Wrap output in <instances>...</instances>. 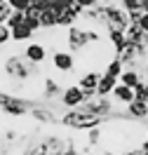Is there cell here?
I'll return each mask as SVG.
<instances>
[{
    "label": "cell",
    "instance_id": "1",
    "mask_svg": "<svg viewBox=\"0 0 148 155\" xmlns=\"http://www.w3.org/2000/svg\"><path fill=\"white\" fill-rule=\"evenodd\" d=\"M2 75L7 80H14V82H26L33 75H38V64H31L24 54H12V57L2 59Z\"/></svg>",
    "mask_w": 148,
    "mask_h": 155
},
{
    "label": "cell",
    "instance_id": "2",
    "mask_svg": "<svg viewBox=\"0 0 148 155\" xmlns=\"http://www.w3.org/2000/svg\"><path fill=\"white\" fill-rule=\"evenodd\" d=\"M106 117L101 115H94L89 110H82V108H71L61 115V125L71 127V129H78V132H89L94 127H101Z\"/></svg>",
    "mask_w": 148,
    "mask_h": 155
},
{
    "label": "cell",
    "instance_id": "3",
    "mask_svg": "<svg viewBox=\"0 0 148 155\" xmlns=\"http://www.w3.org/2000/svg\"><path fill=\"white\" fill-rule=\"evenodd\" d=\"M64 45H66V49H68V52H73V54H78V52H85V49L89 47L87 26H80V24H75V26L66 28V38H64Z\"/></svg>",
    "mask_w": 148,
    "mask_h": 155
},
{
    "label": "cell",
    "instance_id": "4",
    "mask_svg": "<svg viewBox=\"0 0 148 155\" xmlns=\"http://www.w3.org/2000/svg\"><path fill=\"white\" fill-rule=\"evenodd\" d=\"M97 97V92H87V89H82L80 85H68V87L61 92V104H64V108L66 110H71V108H80L85 101H89V99Z\"/></svg>",
    "mask_w": 148,
    "mask_h": 155
},
{
    "label": "cell",
    "instance_id": "5",
    "mask_svg": "<svg viewBox=\"0 0 148 155\" xmlns=\"http://www.w3.org/2000/svg\"><path fill=\"white\" fill-rule=\"evenodd\" d=\"M104 17H106V28L113 26V28L127 31V26L132 24V21H129V12L125 10L120 2H115V5H104Z\"/></svg>",
    "mask_w": 148,
    "mask_h": 155
},
{
    "label": "cell",
    "instance_id": "6",
    "mask_svg": "<svg viewBox=\"0 0 148 155\" xmlns=\"http://www.w3.org/2000/svg\"><path fill=\"white\" fill-rule=\"evenodd\" d=\"M113 97H94L89 99V101H85L82 104V110H89V113H94V115H101V117H108L110 113H113V101H110Z\"/></svg>",
    "mask_w": 148,
    "mask_h": 155
},
{
    "label": "cell",
    "instance_id": "7",
    "mask_svg": "<svg viewBox=\"0 0 148 155\" xmlns=\"http://www.w3.org/2000/svg\"><path fill=\"white\" fill-rule=\"evenodd\" d=\"M52 66L59 73H73L75 71V54L68 49H54L52 52Z\"/></svg>",
    "mask_w": 148,
    "mask_h": 155
},
{
    "label": "cell",
    "instance_id": "8",
    "mask_svg": "<svg viewBox=\"0 0 148 155\" xmlns=\"http://www.w3.org/2000/svg\"><path fill=\"white\" fill-rule=\"evenodd\" d=\"M21 54L28 59L31 64H38V66H40V64H45V59H47L49 52H47V47H45L42 42H26Z\"/></svg>",
    "mask_w": 148,
    "mask_h": 155
},
{
    "label": "cell",
    "instance_id": "9",
    "mask_svg": "<svg viewBox=\"0 0 148 155\" xmlns=\"http://www.w3.org/2000/svg\"><path fill=\"white\" fill-rule=\"evenodd\" d=\"M106 35H108V42H110V47H113L115 54H120V52L129 45L127 33H125L122 28H113V26H108V28H106Z\"/></svg>",
    "mask_w": 148,
    "mask_h": 155
},
{
    "label": "cell",
    "instance_id": "10",
    "mask_svg": "<svg viewBox=\"0 0 148 155\" xmlns=\"http://www.w3.org/2000/svg\"><path fill=\"white\" fill-rule=\"evenodd\" d=\"M127 40H129V45H136V47H143V49H148V33L139 24H129L127 26Z\"/></svg>",
    "mask_w": 148,
    "mask_h": 155
},
{
    "label": "cell",
    "instance_id": "11",
    "mask_svg": "<svg viewBox=\"0 0 148 155\" xmlns=\"http://www.w3.org/2000/svg\"><path fill=\"white\" fill-rule=\"evenodd\" d=\"M101 75H104V73H99V71H94V68H92V71H85V73L80 75L78 85H80L82 89H87V92H97Z\"/></svg>",
    "mask_w": 148,
    "mask_h": 155
},
{
    "label": "cell",
    "instance_id": "12",
    "mask_svg": "<svg viewBox=\"0 0 148 155\" xmlns=\"http://www.w3.org/2000/svg\"><path fill=\"white\" fill-rule=\"evenodd\" d=\"M146 80V73H141L139 68H125L122 71V75H120V82L122 85H127V87H136Z\"/></svg>",
    "mask_w": 148,
    "mask_h": 155
},
{
    "label": "cell",
    "instance_id": "13",
    "mask_svg": "<svg viewBox=\"0 0 148 155\" xmlns=\"http://www.w3.org/2000/svg\"><path fill=\"white\" fill-rule=\"evenodd\" d=\"M127 115L132 117V120H146L148 117V101H139V99L129 101L127 104Z\"/></svg>",
    "mask_w": 148,
    "mask_h": 155
},
{
    "label": "cell",
    "instance_id": "14",
    "mask_svg": "<svg viewBox=\"0 0 148 155\" xmlns=\"http://www.w3.org/2000/svg\"><path fill=\"white\" fill-rule=\"evenodd\" d=\"M110 97H113V101H118V104H122V106H127L129 101H134V87H127V85L118 82Z\"/></svg>",
    "mask_w": 148,
    "mask_h": 155
},
{
    "label": "cell",
    "instance_id": "15",
    "mask_svg": "<svg viewBox=\"0 0 148 155\" xmlns=\"http://www.w3.org/2000/svg\"><path fill=\"white\" fill-rule=\"evenodd\" d=\"M118 82H120L118 78H113V75H108V73H104V75H101V80H99L97 94H99V97H110Z\"/></svg>",
    "mask_w": 148,
    "mask_h": 155
},
{
    "label": "cell",
    "instance_id": "16",
    "mask_svg": "<svg viewBox=\"0 0 148 155\" xmlns=\"http://www.w3.org/2000/svg\"><path fill=\"white\" fill-rule=\"evenodd\" d=\"M33 35H35V31L28 28L26 21H24L21 26H17V28H12V42H31Z\"/></svg>",
    "mask_w": 148,
    "mask_h": 155
},
{
    "label": "cell",
    "instance_id": "17",
    "mask_svg": "<svg viewBox=\"0 0 148 155\" xmlns=\"http://www.w3.org/2000/svg\"><path fill=\"white\" fill-rule=\"evenodd\" d=\"M122 71H125V64H122V59H120L118 54H115V57H110L108 64H106V68H104V73L118 78V80H120V75H122Z\"/></svg>",
    "mask_w": 148,
    "mask_h": 155
},
{
    "label": "cell",
    "instance_id": "18",
    "mask_svg": "<svg viewBox=\"0 0 148 155\" xmlns=\"http://www.w3.org/2000/svg\"><path fill=\"white\" fill-rule=\"evenodd\" d=\"M61 92H64V89H61L52 78H45V97L47 99H54L57 94H61Z\"/></svg>",
    "mask_w": 148,
    "mask_h": 155
},
{
    "label": "cell",
    "instance_id": "19",
    "mask_svg": "<svg viewBox=\"0 0 148 155\" xmlns=\"http://www.w3.org/2000/svg\"><path fill=\"white\" fill-rule=\"evenodd\" d=\"M134 99H139V101H148V80H143L141 85L134 87Z\"/></svg>",
    "mask_w": 148,
    "mask_h": 155
},
{
    "label": "cell",
    "instance_id": "20",
    "mask_svg": "<svg viewBox=\"0 0 148 155\" xmlns=\"http://www.w3.org/2000/svg\"><path fill=\"white\" fill-rule=\"evenodd\" d=\"M24 21H26V14H24V12H12L10 19H7V26H10V28H17Z\"/></svg>",
    "mask_w": 148,
    "mask_h": 155
},
{
    "label": "cell",
    "instance_id": "21",
    "mask_svg": "<svg viewBox=\"0 0 148 155\" xmlns=\"http://www.w3.org/2000/svg\"><path fill=\"white\" fill-rule=\"evenodd\" d=\"M7 42H12V28L7 24H0V47H5Z\"/></svg>",
    "mask_w": 148,
    "mask_h": 155
},
{
    "label": "cell",
    "instance_id": "22",
    "mask_svg": "<svg viewBox=\"0 0 148 155\" xmlns=\"http://www.w3.org/2000/svg\"><path fill=\"white\" fill-rule=\"evenodd\" d=\"M12 5L5 0V2H0V24H7V19H10V14H12Z\"/></svg>",
    "mask_w": 148,
    "mask_h": 155
},
{
    "label": "cell",
    "instance_id": "23",
    "mask_svg": "<svg viewBox=\"0 0 148 155\" xmlns=\"http://www.w3.org/2000/svg\"><path fill=\"white\" fill-rule=\"evenodd\" d=\"M71 5H75V0H52V10L57 12V14H61V12L66 10V7H71Z\"/></svg>",
    "mask_w": 148,
    "mask_h": 155
},
{
    "label": "cell",
    "instance_id": "24",
    "mask_svg": "<svg viewBox=\"0 0 148 155\" xmlns=\"http://www.w3.org/2000/svg\"><path fill=\"white\" fill-rule=\"evenodd\" d=\"M7 2L12 5V10H14V12H26L31 7V0H7Z\"/></svg>",
    "mask_w": 148,
    "mask_h": 155
},
{
    "label": "cell",
    "instance_id": "25",
    "mask_svg": "<svg viewBox=\"0 0 148 155\" xmlns=\"http://www.w3.org/2000/svg\"><path fill=\"white\" fill-rule=\"evenodd\" d=\"M24 14H26V12H24ZM26 26H28V28H33L35 33H38V31H42V24H40V17H28V14H26Z\"/></svg>",
    "mask_w": 148,
    "mask_h": 155
},
{
    "label": "cell",
    "instance_id": "26",
    "mask_svg": "<svg viewBox=\"0 0 148 155\" xmlns=\"http://www.w3.org/2000/svg\"><path fill=\"white\" fill-rule=\"evenodd\" d=\"M120 5H122V7H125L127 12L141 10V0H120Z\"/></svg>",
    "mask_w": 148,
    "mask_h": 155
},
{
    "label": "cell",
    "instance_id": "27",
    "mask_svg": "<svg viewBox=\"0 0 148 155\" xmlns=\"http://www.w3.org/2000/svg\"><path fill=\"white\" fill-rule=\"evenodd\" d=\"M82 10H92V7H97V5H101V0H75Z\"/></svg>",
    "mask_w": 148,
    "mask_h": 155
},
{
    "label": "cell",
    "instance_id": "28",
    "mask_svg": "<svg viewBox=\"0 0 148 155\" xmlns=\"http://www.w3.org/2000/svg\"><path fill=\"white\" fill-rule=\"evenodd\" d=\"M31 5L45 12V10H49V7H52V0H31Z\"/></svg>",
    "mask_w": 148,
    "mask_h": 155
},
{
    "label": "cell",
    "instance_id": "29",
    "mask_svg": "<svg viewBox=\"0 0 148 155\" xmlns=\"http://www.w3.org/2000/svg\"><path fill=\"white\" fill-rule=\"evenodd\" d=\"M141 17H143V10H134V12H129V21H132V24H139V21H141Z\"/></svg>",
    "mask_w": 148,
    "mask_h": 155
},
{
    "label": "cell",
    "instance_id": "30",
    "mask_svg": "<svg viewBox=\"0 0 148 155\" xmlns=\"http://www.w3.org/2000/svg\"><path fill=\"white\" fill-rule=\"evenodd\" d=\"M139 26L148 33V12H143V17H141V21H139Z\"/></svg>",
    "mask_w": 148,
    "mask_h": 155
},
{
    "label": "cell",
    "instance_id": "31",
    "mask_svg": "<svg viewBox=\"0 0 148 155\" xmlns=\"http://www.w3.org/2000/svg\"><path fill=\"white\" fill-rule=\"evenodd\" d=\"M141 10L148 12V0H141Z\"/></svg>",
    "mask_w": 148,
    "mask_h": 155
},
{
    "label": "cell",
    "instance_id": "32",
    "mask_svg": "<svg viewBox=\"0 0 148 155\" xmlns=\"http://www.w3.org/2000/svg\"><path fill=\"white\" fill-rule=\"evenodd\" d=\"M146 66H148V52H146Z\"/></svg>",
    "mask_w": 148,
    "mask_h": 155
},
{
    "label": "cell",
    "instance_id": "33",
    "mask_svg": "<svg viewBox=\"0 0 148 155\" xmlns=\"http://www.w3.org/2000/svg\"><path fill=\"white\" fill-rule=\"evenodd\" d=\"M146 136H148V125H146Z\"/></svg>",
    "mask_w": 148,
    "mask_h": 155
},
{
    "label": "cell",
    "instance_id": "34",
    "mask_svg": "<svg viewBox=\"0 0 148 155\" xmlns=\"http://www.w3.org/2000/svg\"><path fill=\"white\" fill-rule=\"evenodd\" d=\"M0 2H5V0H0Z\"/></svg>",
    "mask_w": 148,
    "mask_h": 155
}]
</instances>
